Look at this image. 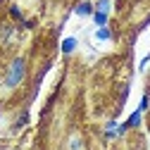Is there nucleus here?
Segmentation results:
<instances>
[{
	"mask_svg": "<svg viewBox=\"0 0 150 150\" xmlns=\"http://www.w3.org/2000/svg\"><path fill=\"white\" fill-rule=\"evenodd\" d=\"M24 71H26V62L24 57H17L7 71V76H5V86L7 88H14V86H19V81L24 79Z\"/></svg>",
	"mask_w": 150,
	"mask_h": 150,
	"instance_id": "1",
	"label": "nucleus"
},
{
	"mask_svg": "<svg viewBox=\"0 0 150 150\" xmlns=\"http://www.w3.org/2000/svg\"><path fill=\"white\" fill-rule=\"evenodd\" d=\"M76 14H81V17H91L93 12H96V7H93V3H88V0H83V3H79L76 5V10H74Z\"/></svg>",
	"mask_w": 150,
	"mask_h": 150,
	"instance_id": "2",
	"label": "nucleus"
},
{
	"mask_svg": "<svg viewBox=\"0 0 150 150\" xmlns=\"http://www.w3.org/2000/svg\"><path fill=\"white\" fill-rule=\"evenodd\" d=\"M74 50H76V38H71V36H69V38L62 41V52L69 55V52H74Z\"/></svg>",
	"mask_w": 150,
	"mask_h": 150,
	"instance_id": "3",
	"label": "nucleus"
},
{
	"mask_svg": "<svg viewBox=\"0 0 150 150\" xmlns=\"http://www.w3.org/2000/svg\"><path fill=\"white\" fill-rule=\"evenodd\" d=\"M141 115H143V112H141V110H136L134 115L129 117V122H124V124H126V129H134V126H138V124H141Z\"/></svg>",
	"mask_w": 150,
	"mask_h": 150,
	"instance_id": "4",
	"label": "nucleus"
},
{
	"mask_svg": "<svg viewBox=\"0 0 150 150\" xmlns=\"http://www.w3.org/2000/svg\"><path fill=\"white\" fill-rule=\"evenodd\" d=\"M96 38H98V41H110V38H112V31H110L107 26H98Z\"/></svg>",
	"mask_w": 150,
	"mask_h": 150,
	"instance_id": "5",
	"label": "nucleus"
},
{
	"mask_svg": "<svg viewBox=\"0 0 150 150\" xmlns=\"http://www.w3.org/2000/svg\"><path fill=\"white\" fill-rule=\"evenodd\" d=\"M93 22L98 26H105L107 24V12H93Z\"/></svg>",
	"mask_w": 150,
	"mask_h": 150,
	"instance_id": "6",
	"label": "nucleus"
},
{
	"mask_svg": "<svg viewBox=\"0 0 150 150\" xmlns=\"http://www.w3.org/2000/svg\"><path fill=\"white\" fill-rule=\"evenodd\" d=\"M10 14L14 17L17 22H22V26H24V22H26V19H24V17H22V12H19V7H10Z\"/></svg>",
	"mask_w": 150,
	"mask_h": 150,
	"instance_id": "7",
	"label": "nucleus"
},
{
	"mask_svg": "<svg viewBox=\"0 0 150 150\" xmlns=\"http://www.w3.org/2000/svg\"><path fill=\"white\" fill-rule=\"evenodd\" d=\"M26 122H29V112H22V115H19V119H17V124H14V129H22Z\"/></svg>",
	"mask_w": 150,
	"mask_h": 150,
	"instance_id": "8",
	"label": "nucleus"
},
{
	"mask_svg": "<svg viewBox=\"0 0 150 150\" xmlns=\"http://www.w3.org/2000/svg\"><path fill=\"white\" fill-rule=\"evenodd\" d=\"M93 7H96V12H107L110 10V0H100V3L93 5Z\"/></svg>",
	"mask_w": 150,
	"mask_h": 150,
	"instance_id": "9",
	"label": "nucleus"
},
{
	"mask_svg": "<svg viewBox=\"0 0 150 150\" xmlns=\"http://www.w3.org/2000/svg\"><path fill=\"white\" fill-rule=\"evenodd\" d=\"M148 105H150V96L145 93V96H143V100H141V107H138V110H141V112H145V110H148Z\"/></svg>",
	"mask_w": 150,
	"mask_h": 150,
	"instance_id": "10",
	"label": "nucleus"
},
{
	"mask_svg": "<svg viewBox=\"0 0 150 150\" xmlns=\"http://www.w3.org/2000/svg\"><path fill=\"white\" fill-rule=\"evenodd\" d=\"M81 148V143H79V138H71V150H79Z\"/></svg>",
	"mask_w": 150,
	"mask_h": 150,
	"instance_id": "11",
	"label": "nucleus"
}]
</instances>
